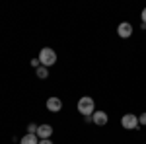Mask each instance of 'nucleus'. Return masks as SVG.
I'll list each match as a JSON object with an SVG mask.
<instances>
[{
    "instance_id": "obj_7",
    "label": "nucleus",
    "mask_w": 146,
    "mask_h": 144,
    "mask_svg": "<svg viewBox=\"0 0 146 144\" xmlns=\"http://www.w3.org/2000/svg\"><path fill=\"white\" fill-rule=\"evenodd\" d=\"M47 109L51 111V113H58V111L62 109V100L60 98H49L47 100Z\"/></svg>"
},
{
    "instance_id": "obj_1",
    "label": "nucleus",
    "mask_w": 146,
    "mask_h": 144,
    "mask_svg": "<svg viewBox=\"0 0 146 144\" xmlns=\"http://www.w3.org/2000/svg\"><path fill=\"white\" fill-rule=\"evenodd\" d=\"M78 113L84 115V117H92L96 113V101L92 100V98H88V96L80 98L78 100Z\"/></svg>"
},
{
    "instance_id": "obj_10",
    "label": "nucleus",
    "mask_w": 146,
    "mask_h": 144,
    "mask_svg": "<svg viewBox=\"0 0 146 144\" xmlns=\"http://www.w3.org/2000/svg\"><path fill=\"white\" fill-rule=\"evenodd\" d=\"M37 127H39V125L29 123V125H27V133H29V134H37Z\"/></svg>"
},
{
    "instance_id": "obj_2",
    "label": "nucleus",
    "mask_w": 146,
    "mask_h": 144,
    "mask_svg": "<svg viewBox=\"0 0 146 144\" xmlns=\"http://www.w3.org/2000/svg\"><path fill=\"white\" fill-rule=\"evenodd\" d=\"M39 62H41V66H53L56 62V53L51 49V47H43L41 51H39Z\"/></svg>"
},
{
    "instance_id": "obj_6",
    "label": "nucleus",
    "mask_w": 146,
    "mask_h": 144,
    "mask_svg": "<svg viewBox=\"0 0 146 144\" xmlns=\"http://www.w3.org/2000/svg\"><path fill=\"white\" fill-rule=\"evenodd\" d=\"M117 33H119V37H123V39H129V37L133 35V25H131L129 22L119 23V27H117Z\"/></svg>"
},
{
    "instance_id": "obj_5",
    "label": "nucleus",
    "mask_w": 146,
    "mask_h": 144,
    "mask_svg": "<svg viewBox=\"0 0 146 144\" xmlns=\"http://www.w3.org/2000/svg\"><path fill=\"white\" fill-rule=\"evenodd\" d=\"M53 136V125H39L37 127V138L39 140H47V138H51Z\"/></svg>"
},
{
    "instance_id": "obj_13",
    "label": "nucleus",
    "mask_w": 146,
    "mask_h": 144,
    "mask_svg": "<svg viewBox=\"0 0 146 144\" xmlns=\"http://www.w3.org/2000/svg\"><path fill=\"white\" fill-rule=\"evenodd\" d=\"M140 18H142V23H146V8L142 10V14H140Z\"/></svg>"
},
{
    "instance_id": "obj_4",
    "label": "nucleus",
    "mask_w": 146,
    "mask_h": 144,
    "mask_svg": "<svg viewBox=\"0 0 146 144\" xmlns=\"http://www.w3.org/2000/svg\"><path fill=\"white\" fill-rule=\"evenodd\" d=\"M107 121H109V115H107L105 111L96 109V113L92 115V123H94V125H98V127H105Z\"/></svg>"
},
{
    "instance_id": "obj_9",
    "label": "nucleus",
    "mask_w": 146,
    "mask_h": 144,
    "mask_svg": "<svg viewBox=\"0 0 146 144\" xmlns=\"http://www.w3.org/2000/svg\"><path fill=\"white\" fill-rule=\"evenodd\" d=\"M35 74H37V78H39V80H45V78H49V68H47V66L35 68Z\"/></svg>"
},
{
    "instance_id": "obj_12",
    "label": "nucleus",
    "mask_w": 146,
    "mask_h": 144,
    "mask_svg": "<svg viewBox=\"0 0 146 144\" xmlns=\"http://www.w3.org/2000/svg\"><path fill=\"white\" fill-rule=\"evenodd\" d=\"M31 66H33V68H39V66H41L39 58H31Z\"/></svg>"
},
{
    "instance_id": "obj_3",
    "label": "nucleus",
    "mask_w": 146,
    "mask_h": 144,
    "mask_svg": "<svg viewBox=\"0 0 146 144\" xmlns=\"http://www.w3.org/2000/svg\"><path fill=\"white\" fill-rule=\"evenodd\" d=\"M121 127L127 129V131H135V129H140V125H138V117H136L135 113H127L121 117Z\"/></svg>"
},
{
    "instance_id": "obj_8",
    "label": "nucleus",
    "mask_w": 146,
    "mask_h": 144,
    "mask_svg": "<svg viewBox=\"0 0 146 144\" xmlns=\"http://www.w3.org/2000/svg\"><path fill=\"white\" fill-rule=\"evenodd\" d=\"M20 144H39V140H37V134H23L22 140H20Z\"/></svg>"
},
{
    "instance_id": "obj_11",
    "label": "nucleus",
    "mask_w": 146,
    "mask_h": 144,
    "mask_svg": "<svg viewBox=\"0 0 146 144\" xmlns=\"http://www.w3.org/2000/svg\"><path fill=\"white\" fill-rule=\"evenodd\" d=\"M138 125H140V127H146V111L142 115H138Z\"/></svg>"
},
{
    "instance_id": "obj_14",
    "label": "nucleus",
    "mask_w": 146,
    "mask_h": 144,
    "mask_svg": "<svg viewBox=\"0 0 146 144\" xmlns=\"http://www.w3.org/2000/svg\"><path fill=\"white\" fill-rule=\"evenodd\" d=\"M39 144H53V140H51V138H47V140H39Z\"/></svg>"
}]
</instances>
